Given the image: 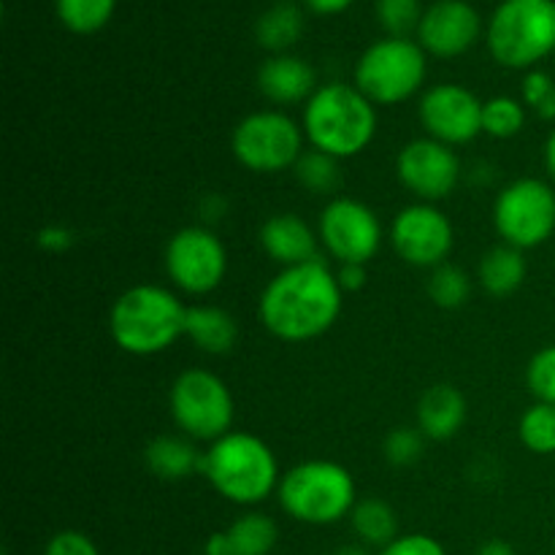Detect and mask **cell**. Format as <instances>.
I'll return each mask as SVG.
<instances>
[{"label":"cell","mask_w":555,"mask_h":555,"mask_svg":"<svg viewBox=\"0 0 555 555\" xmlns=\"http://www.w3.org/2000/svg\"><path fill=\"white\" fill-rule=\"evenodd\" d=\"M341 285L323 260L282 269L260 296V323L282 341L323 336L341 312Z\"/></svg>","instance_id":"6da1fadb"},{"label":"cell","mask_w":555,"mask_h":555,"mask_svg":"<svg viewBox=\"0 0 555 555\" xmlns=\"http://www.w3.org/2000/svg\"><path fill=\"white\" fill-rule=\"evenodd\" d=\"M304 133L312 150L345 160L366 150L377 133L374 103L358 87L331 81L304 106Z\"/></svg>","instance_id":"7a4b0ae2"},{"label":"cell","mask_w":555,"mask_h":555,"mask_svg":"<svg viewBox=\"0 0 555 555\" xmlns=\"http://www.w3.org/2000/svg\"><path fill=\"white\" fill-rule=\"evenodd\" d=\"M188 307L160 285H135L114 301L108 331L119 350L130 356H157L184 336Z\"/></svg>","instance_id":"3957f363"},{"label":"cell","mask_w":555,"mask_h":555,"mask_svg":"<svg viewBox=\"0 0 555 555\" xmlns=\"http://www.w3.org/2000/svg\"><path fill=\"white\" fill-rule=\"evenodd\" d=\"M201 475L222 499L233 504L266 502L280 488V466L263 439L247 431H231L211 442L201 461Z\"/></svg>","instance_id":"277c9868"},{"label":"cell","mask_w":555,"mask_h":555,"mask_svg":"<svg viewBox=\"0 0 555 555\" xmlns=\"http://www.w3.org/2000/svg\"><path fill=\"white\" fill-rule=\"evenodd\" d=\"M282 509L309 526H331L356 507V482L336 461H304L293 466L276 488Z\"/></svg>","instance_id":"5b68a950"},{"label":"cell","mask_w":555,"mask_h":555,"mask_svg":"<svg viewBox=\"0 0 555 555\" xmlns=\"http://www.w3.org/2000/svg\"><path fill=\"white\" fill-rule=\"evenodd\" d=\"M488 49L507 68H531L555 52V0H504L488 22Z\"/></svg>","instance_id":"8992f818"},{"label":"cell","mask_w":555,"mask_h":555,"mask_svg":"<svg viewBox=\"0 0 555 555\" xmlns=\"http://www.w3.org/2000/svg\"><path fill=\"white\" fill-rule=\"evenodd\" d=\"M426 81V49L412 38H383L361 54L356 87L379 106H396L415 95Z\"/></svg>","instance_id":"52a82bcc"},{"label":"cell","mask_w":555,"mask_h":555,"mask_svg":"<svg viewBox=\"0 0 555 555\" xmlns=\"http://www.w3.org/2000/svg\"><path fill=\"white\" fill-rule=\"evenodd\" d=\"M173 423L198 442H217L233 426V396L217 374L206 369H188L171 385Z\"/></svg>","instance_id":"ba28073f"},{"label":"cell","mask_w":555,"mask_h":555,"mask_svg":"<svg viewBox=\"0 0 555 555\" xmlns=\"http://www.w3.org/2000/svg\"><path fill=\"white\" fill-rule=\"evenodd\" d=\"M493 225L509 247L531 249L545 244L555 231V193L551 184L534 177L507 184L493 204Z\"/></svg>","instance_id":"9c48e42d"},{"label":"cell","mask_w":555,"mask_h":555,"mask_svg":"<svg viewBox=\"0 0 555 555\" xmlns=\"http://www.w3.org/2000/svg\"><path fill=\"white\" fill-rule=\"evenodd\" d=\"M231 150L249 171H285L304 155V130L282 112H255L233 130Z\"/></svg>","instance_id":"30bf717a"},{"label":"cell","mask_w":555,"mask_h":555,"mask_svg":"<svg viewBox=\"0 0 555 555\" xmlns=\"http://www.w3.org/2000/svg\"><path fill=\"white\" fill-rule=\"evenodd\" d=\"M228 255L220 238L198 225L173 233L166 247V271L173 285L193 296L217 291L225 276Z\"/></svg>","instance_id":"8fae6325"},{"label":"cell","mask_w":555,"mask_h":555,"mask_svg":"<svg viewBox=\"0 0 555 555\" xmlns=\"http://www.w3.org/2000/svg\"><path fill=\"white\" fill-rule=\"evenodd\" d=\"M320 242L341 266H366L383 244V225L361 201L334 198L320 215Z\"/></svg>","instance_id":"7c38bea8"},{"label":"cell","mask_w":555,"mask_h":555,"mask_svg":"<svg viewBox=\"0 0 555 555\" xmlns=\"http://www.w3.org/2000/svg\"><path fill=\"white\" fill-rule=\"evenodd\" d=\"M390 242L401 260L421 269H437L453 249V225L431 204H412L396 215Z\"/></svg>","instance_id":"4fadbf2b"},{"label":"cell","mask_w":555,"mask_h":555,"mask_svg":"<svg viewBox=\"0 0 555 555\" xmlns=\"http://www.w3.org/2000/svg\"><path fill=\"white\" fill-rule=\"evenodd\" d=\"M401 184L426 204L448 198L461 179V160L448 144L437 139L410 141L396 160Z\"/></svg>","instance_id":"5bb4252c"},{"label":"cell","mask_w":555,"mask_h":555,"mask_svg":"<svg viewBox=\"0 0 555 555\" xmlns=\"http://www.w3.org/2000/svg\"><path fill=\"white\" fill-rule=\"evenodd\" d=\"M421 122L428 139L442 144H469L482 133V103L461 85H437L423 95Z\"/></svg>","instance_id":"9a60e30c"},{"label":"cell","mask_w":555,"mask_h":555,"mask_svg":"<svg viewBox=\"0 0 555 555\" xmlns=\"http://www.w3.org/2000/svg\"><path fill=\"white\" fill-rule=\"evenodd\" d=\"M480 30L482 22L475 5L466 0H437L423 11L417 38L434 57H459L477 41Z\"/></svg>","instance_id":"2e32d148"},{"label":"cell","mask_w":555,"mask_h":555,"mask_svg":"<svg viewBox=\"0 0 555 555\" xmlns=\"http://www.w3.org/2000/svg\"><path fill=\"white\" fill-rule=\"evenodd\" d=\"M314 85H318V76L312 65L293 54H274L258 70L260 92L280 106L309 101L318 92Z\"/></svg>","instance_id":"e0dca14e"},{"label":"cell","mask_w":555,"mask_h":555,"mask_svg":"<svg viewBox=\"0 0 555 555\" xmlns=\"http://www.w3.org/2000/svg\"><path fill=\"white\" fill-rule=\"evenodd\" d=\"M260 247L285 269L318 260V236L298 215L269 217L260 228Z\"/></svg>","instance_id":"ac0fdd59"},{"label":"cell","mask_w":555,"mask_h":555,"mask_svg":"<svg viewBox=\"0 0 555 555\" xmlns=\"http://www.w3.org/2000/svg\"><path fill=\"white\" fill-rule=\"evenodd\" d=\"M280 540V529L263 513H247L225 531L211 534L204 555H269Z\"/></svg>","instance_id":"d6986e66"},{"label":"cell","mask_w":555,"mask_h":555,"mask_svg":"<svg viewBox=\"0 0 555 555\" xmlns=\"http://www.w3.org/2000/svg\"><path fill=\"white\" fill-rule=\"evenodd\" d=\"M466 421V399L453 385H434L417 404V426L428 439H453Z\"/></svg>","instance_id":"ffe728a7"},{"label":"cell","mask_w":555,"mask_h":555,"mask_svg":"<svg viewBox=\"0 0 555 555\" xmlns=\"http://www.w3.org/2000/svg\"><path fill=\"white\" fill-rule=\"evenodd\" d=\"M184 336H190L195 347L209 352V356H225L236 345L238 325L220 307H188Z\"/></svg>","instance_id":"44dd1931"},{"label":"cell","mask_w":555,"mask_h":555,"mask_svg":"<svg viewBox=\"0 0 555 555\" xmlns=\"http://www.w3.org/2000/svg\"><path fill=\"white\" fill-rule=\"evenodd\" d=\"M144 461L146 469L160 480H188L190 475L201 472L204 453H198L188 439L163 434L146 444Z\"/></svg>","instance_id":"7402d4cb"},{"label":"cell","mask_w":555,"mask_h":555,"mask_svg":"<svg viewBox=\"0 0 555 555\" xmlns=\"http://www.w3.org/2000/svg\"><path fill=\"white\" fill-rule=\"evenodd\" d=\"M477 280H480L482 291L491 293L493 298L513 296L526 280L524 249L509 247V244L491 247L482 255L480 269H477Z\"/></svg>","instance_id":"603a6c76"},{"label":"cell","mask_w":555,"mask_h":555,"mask_svg":"<svg viewBox=\"0 0 555 555\" xmlns=\"http://www.w3.org/2000/svg\"><path fill=\"white\" fill-rule=\"evenodd\" d=\"M350 520L358 540L369 547H379L383 551L385 545H390L399 537V520H396L393 507L388 502H383V499H361L352 507Z\"/></svg>","instance_id":"cb8c5ba5"},{"label":"cell","mask_w":555,"mask_h":555,"mask_svg":"<svg viewBox=\"0 0 555 555\" xmlns=\"http://www.w3.org/2000/svg\"><path fill=\"white\" fill-rule=\"evenodd\" d=\"M304 33V14L293 3H276L266 11L255 25V36L263 49L274 54H285Z\"/></svg>","instance_id":"d4e9b609"},{"label":"cell","mask_w":555,"mask_h":555,"mask_svg":"<svg viewBox=\"0 0 555 555\" xmlns=\"http://www.w3.org/2000/svg\"><path fill=\"white\" fill-rule=\"evenodd\" d=\"M114 9H117V0H54L60 22L79 36L103 30L112 20Z\"/></svg>","instance_id":"484cf974"},{"label":"cell","mask_w":555,"mask_h":555,"mask_svg":"<svg viewBox=\"0 0 555 555\" xmlns=\"http://www.w3.org/2000/svg\"><path fill=\"white\" fill-rule=\"evenodd\" d=\"M426 291L439 309H461L472 296V280L459 266L442 263L434 269Z\"/></svg>","instance_id":"4316f807"},{"label":"cell","mask_w":555,"mask_h":555,"mask_svg":"<svg viewBox=\"0 0 555 555\" xmlns=\"http://www.w3.org/2000/svg\"><path fill=\"white\" fill-rule=\"evenodd\" d=\"M520 442L537 455H553L555 453V404H542L537 401L534 406L524 412L520 417Z\"/></svg>","instance_id":"83f0119b"},{"label":"cell","mask_w":555,"mask_h":555,"mask_svg":"<svg viewBox=\"0 0 555 555\" xmlns=\"http://www.w3.org/2000/svg\"><path fill=\"white\" fill-rule=\"evenodd\" d=\"M296 177L298 182L304 184L312 193H334L336 188L341 184V171H339V160L320 150H309L298 157L296 163Z\"/></svg>","instance_id":"f1b7e54d"},{"label":"cell","mask_w":555,"mask_h":555,"mask_svg":"<svg viewBox=\"0 0 555 555\" xmlns=\"http://www.w3.org/2000/svg\"><path fill=\"white\" fill-rule=\"evenodd\" d=\"M524 125L526 108L515 98L502 95L482 103V133L493 135V139H513L524 130Z\"/></svg>","instance_id":"f546056e"},{"label":"cell","mask_w":555,"mask_h":555,"mask_svg":"<svg viewBox=\"0 0 555 555\" xmlns=\"http://www.w3.org/2000/svg\"><path fill=\"white\" fill-rule=\"evenodd\" d=\"M377 20L390 38H410L421 27V0H377Z\"/></svg>","instance_id":"4dcf8cb0"},{"label":"cell","mask_w":555,"mask_h":555,"mask_svg":"<svg viewBox=\"0 0 555 555\" xmlns=\"http://www.w3.org/2000/svg\"><path fill=\"white\" fill-rule=\"evenodd\" d=\"M526 383L529 390L542 404H555V345L542 347L526 369Z\"/></svg>","instance_id":"1f68e13d"},{"label":"cell","mask_w":555,"mask_h":555,"mask_svg":"<svg viewBox=\"0 0 555 555\" xmlns=\"http://www.w3.org/2000/svg\"><path fill=\"white\" fill-rule=\"evenodd\" d=\"M524 103L542 119H555V81L545 70H531L524 79Z\"/></svg>","instance_id":"d6a6232c"},{"label":"cell","mask_w":555,"mask_h":555,"mask_svg":"<svg viewBox=\"0 0 555 555\" xmlns=\"http://www.w3.org/2000/svg\"><path fill=\"white\" fill-rule=\"evenodd\" d=\"M385 459L393 466H410L421 459L423 453V431L412 428H396L385 437Z\"/></svg>","instance_id":"836d02e7"},{"label":"cell","mask_w":555,"mask_h":555,"mask_svg":"<svg viewBox=\"0 0 555 555\" xmlns=\"http://www.w3.org/2000/svg\"><path fill=\"white\" fill-rule=\"evenodd\" d=\"M43 555H101V553H98L95 542H92L90 537L81 534V531L65 529V531H57V534L47 542Z\"/></svg>","instance_id":"e575fe53"},{"label":"cell","mask_w":555,"mask_h":555,"mask_svg":"<svg viewBox=\"0 0 555 555\" xmlns=\"http://www.w3.org/2000/svg\"><path fill=\"white\" fill-rule=\"evenodd\" d=\"M377 555H448L434 537L428 534H406L396 537L390 545H385Z\"/></svg>","instance_id":"d590c367"},{"label":"cell","mask_w":555,"mask_h":555,"mask_svg":"<svg viewBox=\"0 0 555 555\" xmlns=\"http://www.w3.org/2000/svg\"><path fill=\"white\" fill-rule=\"evenodd\" d=\"M70 242H74L70 231H65V228H60V225H49V228H43L41 233H38V247L54 249V253L70 247Z\"/></svg>","instance_id":"8d00e7d4"},{"label":"cell","mask_w":555,"mask_h":555,"mask_svg":"<svg viewBox=\"0 0 555 555\" xmlns=\"http://www.w3.org/2000/svg\"><path fill=\"white\" fill-rule=\"evenodd\" d=\"M336 280H339L341 291L347 293H356L361 291L363 285H366V266H341V271L336 274Z\"/></svg>","instance_id":"74e56055"},{"label":"cell","mask_w":555,"mask_h":555,"mask_svg":"<svg viewBox=\"0 0 555 555\" xmlns=\"http://www.w3.org/2000/svg\"><path fill=\"white\" fill-rule=\"evenodd\" d=\"M352 3H356V0H307L309 9L318 11V14H341V11L350 9Z\"/></svg>","instance_id":"f35d334b"},{"label":"cell","mask_w":555,"mask_h":555,"mask_svg":"<svg viewBox=\"0 0 555 555\" xmlns=\"http://www.w3.org/2000/svg\"><path fill=\"white\" fill-rule=\"evenodd\" d=\"M477 555H518V553H515V547L509 545V542L488 540L486 545H482L480 551H477Z\"/></svg>","instance_id":"ab89813d"},{"label":"cell","mask_w":555,"mask_h":555,"mask_svg":"<svg viewBox=\"0 0 555 555\" xmlns=\"http://www.w3.org/2000/svg\"><path fill=\"white\" fill-rule=\"evenodd\" d=\"M545 166L551 171V177L555 179V130L547 135V144H545Z\"/></svg>","instance_id":"60d3db41"},{"label":"cell","mask_w":555,"mask_h":555,"mask_svg":"<svg viewBox=\"0 0 555 555\" xmlns=\"http://www.w3.org/2000/svg\"><path fill=\"white\" fill-rule=\"evenodd\" d=\"M336 555H369V551H366V547H361V545H347V547H341V551Z\"/></svg>","instance_id":"b9f144b4"}]
</instances>
